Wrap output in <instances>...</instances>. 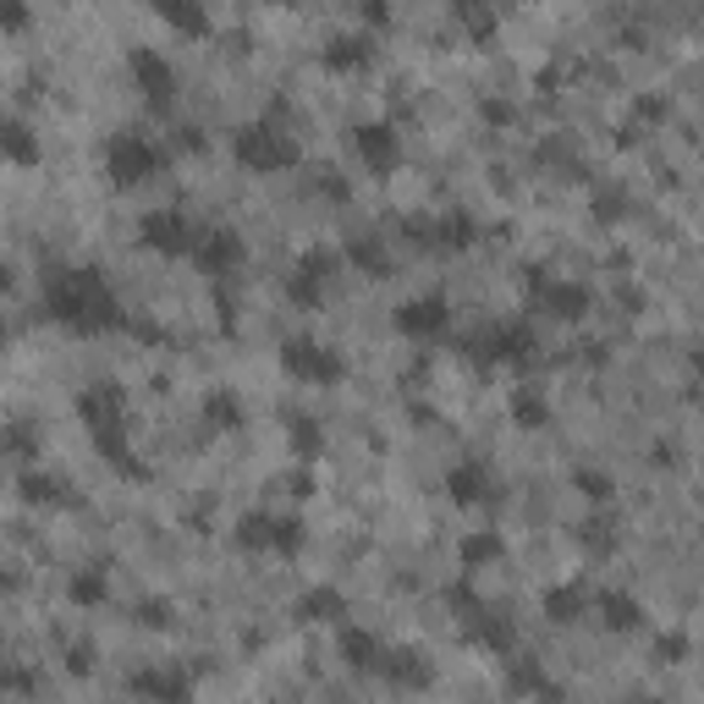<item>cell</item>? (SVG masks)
<instances>
[{
  "label": "cell",
  "instance_id": "cell-46",
  "mask_svg": "<svg viewBox=\"0 0 704 704\" xmlns=\"http://www.w3.org/2000/svg\"><path fill=\"white\" fill-rule=\"evenodd\" d=\"M171 138L183 143V149H204L210 138H204V127H193V122H183V127H171Z\"/></svg>",
  "mask_w": 704,
  "mask_h": 704
},
{
  "label": "cell",
  "instance_id": "cell-38",
  "mask_svg": "<svg viewBox=\"0 0 704 704\" xmlns=\"http://www.w3.org/2000/svg\"><path fill=\"white\" fill-rule=\"evenodd\" d=\"M336 264H341V253H336V248H303L292 271H303V276H319V281H330V276H336Z\"/></svg>",
  "mask_w": 704,
  "mask_h": 704
},
{
  "label": "cell",
  "instance_id": "cell-9",
  "mask_svg": "<svg viewBox=\"0 0 704 704\" xmlns=\"http://www.w3.org/2000/svg\"><path fill=\"white\" fill-rule=\"evenodd\" d=\"M138 242H143L149 253H160V259H183V253L199 248V237H193V226H188L183 210H149V215L138 221Z\"/></svg>",
  "mask_w": 704,
  "mask_h": 704
},
{
  "label": "cell",
  "instance_id": "cell-31",
  "mask_svg": "<svg viewBox=\"0 0 704 704\" xmlns=\"http://www.w3.org/2000/svg\"><path fill=\"white\" fill-rule=\"evenodd\" d=\"M287 447L292 457H319L325 452V424L309 413H287Z\"/></svg>",
  "mask_w": 704,
  "mask_h": 704
},
{
  "label": "cell",
  "instance_id": "cell-16",
  "mask_svg": "<svg viewBox=\"0 0 704 704\" xmlns=\"http://www.w3.org/2000/svg\"><path fill=\"white\" fill-rule=\"evenodd\" d=\"M440 490H447V501H452V506H463V512H474V506L495 501V479H490V468H485L479 457L452 463V468H447V479H440Z\"/></svg>",
  "mask_w": 704,
  "mask_h": 704
},
{
  "label": "cell",
  "instance_id": "cell-37",
  "mask_svg": "<svg viewBox=\"0 0 704 704\" xmlns=\"http://www.w3.org/2000/svg\"><path fill=\"white\" fill-rule=\"evenodd\" d=\"M23 501H72L61 474H23Z\"/></svg>",
  "mask_w": 704,
  "mask_h": 704
},
{
  "label": "cell",
  "instance_id": "cell-49",
  "mask_svg": "<svg viewBox=\"0 0 704 704\" xmlns=\"http://www.w3.org/2000/svg\"><path fill=\"white\" fill-rule=\"evenodd\" d=\"M639 704H661V699H639Z\"/></svg>",
  "mask_w": 704,
  "mask_h": 704
},
{
  "label": "cell",
  "instance_id": "cell-34",
  "mask_svg": "<svg viewBox=\"0 0 704 704\" xmlns=\"http://www.w3.org/2000/svg\"><path fill=\"white\" fill-rule=\"evenodd\" d=\"M578 545H583L589 556H611V551H616V528H611L605 517H583V523H578Z\"/></svg>",
  "mask_w": 704,
  "mask_h": 704
},
{
  "label": "cell",
  "instance_id": "cell-12",
  "mask_svg": "<svg viewBox=\"0 0 704 704\" xmlns=\"http://www.w3.org/2000/svg\"><path fill=\"white\" fill-rule=\"evenodd\" d=\"M352 154L364 160L369 176H391L397 160H402V138H397L391 122H359L352 127Z\"/></svg>",
  "mask_w": 704,
  "mask_h": 704
},
{
  "label": "cell",
  "instance_id": "cell-48",
  "mask_svg": "<svg viewBox=\"0 0 704 704\" xmlns=\"http://www.w3.org/2000/svg\"><path fill=\"white\" fill-rule=\"evenodd\" d=\"M0 23H7V28H23V23H28V7H17V0H12V7L0 12Z\"/></svg>",
  "mask_w": 704,
  "mask_h": 704
},
{
  "label": "cell",
  "instance_id": "cell-35",
  "mask_svg": "<svg viewBox=\"0 0 704 704\" xmlns=\"http://www.w3.org/2000/svg\"><path fill=\"white\" fill-rule=\"evenodd\" d=\"M287 303H292V309H303V314H309V309H319V303H325V281H319V276L292 271V276H287Z\"/></svg>",
  "mask_w": 704,
  "mask_h": 704
},
{
  "label": "cell",
  "instance_id": "cell-40",
  "mask_svg": "<svg viewBox=\"0 0 704 704\" xmlns=\"http://www.w3.org/2000/svg\"><path fill=\"white\" fill-rule=\"evenodd\" d=\"M133 616H138V628H149V633H165V628H171V616H176V605H171V600H143Z\"/></svg>",
  "mask_w": 704,
  "mask_h": 704
},
{
  "label": "cell",
  "instance_id": "cell-23",
  "mask_svg": "<svg viewBox=\"0 0 704 704\" xmlns=\"http://www.w3.org/2000/svg\"><path fill=\"white\" fill-rule=\"evenodd\" d=\"M154 17L165 28H176L183 39H210L215 34V17L199 7V0H154Z\"/></svg>",
  "mask_w": 704,
  "mask_h": 704
},
{
  "label": "cell",
  "instance_id": "cell-2",
  "mask_svg": "<svg viewBox=\"0 0 704 704\" xmlns=\"http://www.w3.org/2000/svg\"><path fill=\"white\" fill-rule=\"evenodd\" d=\"M231 154H237V165H242V171H253V176H281V171L303 165L298 138H292L287 127H276V122H264V116H259V122H248V127H237Z\"/></svg>",
  "mask_w": 704,
  "mask_h": 704
},
{
  "label": "cell",
  "instance_id": "cell-26",
  "mask_svg": "<svg viewBox=\"0 0 704 704\" xmlns=\"http://www.w3.org/2000/svg\"><path fill=\"white\" fill-rule=\"evenodd\" d=\"M501 556H506V535H501V528H468V535L457 540V562H463V573L495 567Z\"/></svg>",
  "mask_w": 704,
  "mask_h": 704
},
{
  "label": "cell",
  "instance_id": "cell-44",
  "mask_svg": "<svg viewBox=\"0 0 704 704\" xmlns=\"http://www.w3.org/2000/svg\"><path fill=\"white\" fill-rule=\"evenodd\" d=\"M633 116H639V122H666V116H671V100H666V95H639V100H633Z\"/></svg>",
  "mask_w": 704,
  "mask_h": 704
},
{
  "label": "cell",
  "instance_id": "cell-14",
  "mask_svg": "<svg viewBox=\"0 0 704 704\" xmlns=\"http://www.w3.org/2000/svg\"><path fill=\"white\" fill-rule=\"evenodd\" d=\"M77 418L95 429V435H105V429H122L127 424V397H122V386L116 380H95V386H83L77 391Z\"/></svg>",
  "mask_w": 704,
  "mask_h": 704
},
{
  "label": "cell",
  "instance_id": "cell-10",
  "mask_svg": "<svg viewBox=\"0 0 704 704\" xmlns=\"http://www.w3.org/2000/svg\"><path fill=\"white\" fill-rule=\"evenodd\" d=\"M375 55H380V39H375L369 28H347V34H330V39L319 45V61H325V72H336V77L369 72Z\"/></svg>",
  "mask_w": 704,
  "mask_h": 704
},
{
  "label": "cell",
  "instance_id": "cell-25",
  "mask_svg": "<svg viewBox=\"0 0 704 704\" xmlns=\"http://www.w3.org/2000/svg\"><path fill=\"white\" fill-rule=\"evenodd\" d=\"M594 605H600V623H605L611 633H639V628H644V605H639L628 589H600Z\"/></svg>",
  "mask_w": 704,
  "mask_h": 704
},
{
  "label": "cell",
  "instance_id": "cell-43",
  "mask_svg": "<svg viewBox=\"0 0 704 704\" xmlns=\"http://www.w3.org/2000/svg\"><path fill=\"white\" fill-rule=\"evenodd\" d=\"M95 666H100V650H95V644H72V650H66V671H72V677H88Z\"/></svg>",
  "mask_w": 704,
  "mask_h": 704
},
{
  "label": "cell",
  "instance_id": "cell-29",
  "mask_svg": "<svg viewBox=\"0 0 704 704\" xmlns=\"http://www.w3.org/2000/svg\"><path fill=\"white\" fill-rule=\"evenodd\" d=\"M341 259L352 264V271H364V276H391V253H386V242L380 237H347V248H341Z\"/></svg>",
  "mask_w": 704,
  "mask_h": 704
},
{
  "label": "cell",
  "instance_id": "cell-18",
  "mask_svg": "<svg viewBox=\"0 0 704 704\" xmlns=\"http://www.w3.org/2000/svg\"><path fill=\"white\" fill-rule=\"evenodd\" d=\"M407 237H418V242H429V248H474V242H479V221H474L468 210H452V215H435L429 226L407 221Z\"/></svg>",
  "mask_w": 704,
  "mask_h": 704
},
{
  "label": "cell",
  "instance_id": "cell-28",
  "mask_svg": "<svg viewBox=\"0 0 704 704\" xmlns=\"http://www.w3.org/2000/svg\"><path fill=\"white\" fill-rule=\"evenodd\" d=\"M506 418H512L517 429H545V424H551V397H545L540 386H517V391L506 397Z\"/></svg>",
  "mask_w": 704,
  "mask_h": 704
},
{
  "label": "cell",
  "instance_id": "cell-1",
  "mask_svg": "<svg viewBox=\"0 0 704 704\" xmlns=\"http://www.w3.org/2000/svg\"><path fill=\"white\" fill-rule=\"evenodd\" d=\"M45 319L72 330V336H111V330H127V309L111 287V276L100 271V264H72V271H61L50 287H45Z\"/></svg>",
  "mask_w": 704,
  "mask_h": 704
},
{
  "label": "cell",
  "instance_id": "cell-11",
  "mask_svg": "<svg viewBox=\"0 0 704 704\" xmlns=\"http://www.w3.org/2000/svg\"><path fill=\"white\" fill-rule=\"evenodd\" d=\"M127 693L143 704H193V677L183 666H143L127 677Z\"/></svg>",
  "mask_w": 704,
  "mask_h": 704
},
{
  "label": "cell",
  "instance_id": "cell-17",
  "mask_svg": "<svg viewBox=\"0 0 704 704\" xmlns=\"http://www.w3.org/2000/svg\"><path fill=\"white\" fill-rule=\"evenodd\" d=\"M506 693H512V699H528V704H562V699H567V688L551 682V677H545V661H535V655H512V666H506Z\"/></svg>",
  "mask_w": 704,
  "mask_h": 704
},
{
  "label": "cell",
  "instance_id": "cell-3",
  "mask_svg": "<svg viewBox=\"0 0 704 704\" xmlns=\"http://www.w3.org/2000/svg\"><path fill=\"white\" fill-rule=\"evenodd\" d=\"M165 165V149L143 133V127H116L105 138V176H111V188H143L149 176Z\"/></svg>",
  "mask_w": 704,
  "mask_h": 704
},
{
  "label": "cell",
  "instance_id": "cell-19",
  "mask_svg": "<svg viewBox=\"0 0 704 704\" xmlns=\"http://www.w3.org/2000/svg\"><path fill=\"white\" fill-rule=\"evenodd\" d=\"M535 309H545V314H556V319H583V314L594 309V292H589L583 281H562V276H551V281L535 292Z\"/></svg>",
  "mask_w": 704,
  "mask_h": 704
},
{
  "label": "cell",
  "instance_id": "cell-39",
  "mask_svg": "<svg viewBox=\"0 0 704 704\" xmlns=\"http://www.w3.org/2000/svg\"><path fill=\"white\" fill-rule=\"evenodd\" d=\"M688 655H693V639H688L682 628H666V633L655 639V661H661V666H682Z\"/></svg>",
  "mask_w": 704,
  "mask_h": 704
},
{
  "label": "cell",
  "instance_id": "cell-42",
  "mask_svg": "<svg viewBox=\"0 0 704 704\" xmlns=\"http://www.w3.org/2000/svg\"><path fill=\"white\" fill-rule=\"evenodd\" d=\"M314 188H319L325 199H336V204H347V199H352V183H341V171H330V165H319V171H314Z\"/></svg>",
  "mask_w": 704,
  "mask_h": 704
},
{
  "label": "cell",
  "instance_id": "cell-7",
  "mask_svg": "<svg viewBox=\"0 0 704 704\" xmlns=\"http://www.w3.org/2000/svg\"><path fill=\"white\" fill-rule=\"evenodd\" d=\"M127 72H133V88H143V100L154 111L171 105V95H176V61L160 45H133L127 50Z\"/></svg>",
  "mask_w": 704,
  "mask_h": 704
},
{
  "label": "cell",
  "instance_id": "cell-8",
  "mask_svg": "<svg viewBox=\"0 0 704 704\" xmlns=\"http://www.w3.org/2000/svg\"><path fill=\"white\" fill-rule=\"evenodd\" d=\"M447 325H452V298L447 292H418V298H407L402 309H397V336H407V341H440L447 336Z\"/></svg>",
  "mask_w": 704,
  "mask_h": 704
},
{
  "label": "cell",
  "instance_id": "cell-4",
  "mask_svg": "<svg viewBox=\"0 0 704 704\" xmlns=\"http://www.w3.org/2000/svg\"><path fill=\"white\" fill-rule=\"evenodd\" d=\"M535 352H540V341H535V330H528V319H495V325H485L468 341V359L485 364V369H495V364L528 369V364H535Z\"/></svg>",
  "mask_w": 704,
  "mask_h": 704
},
{
  "label": "cell",
  "instance_id": "cell-27",
  "mask_svg": "<svg viewBox=\"0 0 704 704\" xmlns=\"http://www.w3.org/2000/svg\"><path fill=\"white\" fill-rule=\"evenodd\" d=\"M0 154H7V165H39L45 143H39V133L23 116H7V122H0Z\"/></svg>",
  "mask_w": 704,
  "mask_h": 704
},
{
  "label": "cell",
  "instance_id": "cell-6",
  "mask_svg": "<svg viewBox=\"0 0 704 704\" xmlns=\"http://www.w3.org/2000/svg\"><path fill=\"white\" fill-rule=\"evenodd\" d=\"M309 540V528L298 512H242L237 517V545L242 551H271V556H298Z\"/></svg>",
  "mask_w": 704,
  "mask_h": 704
},
{
  "label": "cell",
  "instance_id": "cell-22",
  "mask_svg": "<svg viewBox=\"0 0 704 704\" xmlns=\"http://www.w3.org/2000/svg\"><path fill=\"white\" fill-rule=\"evenodd\" d=\"M540 611L551 616L556 628H573L578 616L589 611V583H583V578H562V583H551V589L540 594Z\"/></svg>",
  "mask_w": 704,
  "mask_h": 704
},
{
  "label": "cell",
  "instance_id": "cell-50",
  "mask_svg": "<svg viewBox=\"0 0 704 704\" xmlns=\"http://www.w3.org/2000/svg\"><path fill=\"white\" fill-rule=\"evenodd\" d=\"M699 545H704V528H699Z\"/></svg>",
  "mask_w": 704,
  "mask_h": 704
},
{
  "label": "cell",
  "instance_id": "cell-21",
  "mask_svg": "<svg viewBox=\"0 0 704 704\" xmlns=\"http://www.w3.org/2000/svg\"><path fill=\"white\" fill-rule=\"evenodd\" d=\"M292 616H298V623H347L352 605H347V594H341L336 583H309V589L292 600Z\"/></svg>",
  "mask_w": 704,
  "mask_h": 704
},
{
  "label": "cell",
  "instance_id": "cell-20",
  "mask_svg": "<svg viewBox=\"0 0 704 704\" xmlns=\"http://www.w3.org/2000/svg\"><path fill=\"white\" fill-rule=\"evenodd\" d=\"M380 671H386V682H397L402 693H424V688L435 682V666H429V661H424V650H413V644L386 650Z\"/></svg>",
  "mask_w": 704,
  "mask_h": 704
},
{
  "label": "cell",
  "instance_id": "cell-36",
  "mask_svg": "<svg viewBox=\"0 0 704 704\" xmlns=\"http://www.w3.org/2000/svg\"><path fill=\"white\" fill-rule=\"evenodd\" d=\"M573 490H578L583 501H594V506H605V501L616 495L611 474H600V468H573Z\"/></svg>",
  "mask_w": 704,
  "mask_h": 704
},
{
  "label": "cell",
  "instance_id": "cell-24",
  "mask_svg": "<svg viewBox=\"0 0 704 704\" xmlns=\"http://www.w3.org/2000/svg\"><path fill=\"white\" fill-rule=\"evenodd\" d=\"M336 650H341V661H347L352 671H380V661H386V644H380L369 628H352V623H341Z\"/></svg>",
  "mask_w": 704,
  "mask_h": 704
},
{
  "label": "cell",
  "instance_id": "cell-5",
  "mask_svg": "<svg viewBox=\"0 0 704 704\" xmlns=\"http://www.w3.org/2000/svg\"><path fill=\"white\" fill-rule=\"evenodd\" d=\"M281 369L298 386H341L347 380V359L336 347H325L319 336H287L281 341Z\"/></svg>",
  "mask_w": 704,
  "mask_h": 704
},
{
  "label": "cell",
  "instance_id": "cell-45",
  "mask_svg": "<svg viewBox=\"0 0 704 704\" xmlns=\"http://www.w3.org/2000/svg\"><path fill=\"white\" fill-rule=\"evenodd\" d=\"M479 116H485L490 127H512V116H517V111H512L506 100H479Z\"/></svg>",
  "mask_w": 704,
  "mask_h": 704
},
{
  "label": "cell",
  "instance_id": "cell-32",
  "mask_svg": "<svg viewBox=\"0 0 704 704\" xmlns=\"http://www.w3.org/2000/svg\"><path fill=\"white\" fill-rule=\"evenodd\" d=\"M452 12H457V23H463L479 45H485V39L495 34V23H501V17H495V7H485V0H457Z\"/></svg>",
  "mask_w": 704,
  "mask_h": 704
},
{
  "label": "cell",
  "instance_id": "cell-47",
  "mask_svg": "<svg viewBox=\"0 0 704 704\" xmlns=\"http://www.w3.org/2000/svg\"><path fill=\"white\" fill-rule=\"evenodd\" d=\"M364 23H369V28H386V23H391V7H386V0H369V7H364Z\"/></svg>",
  "mask_w": 704,
  "mask_h": 704
},
{
  "label": "cell",
  "instance_id": "cell-33",
  "mask_svg": "<svg viewBox=\"0 0 704 704\" xmlns=\"http://www.w3.org/2000/svg\"><path fill=\"white\" fill-rule=\"evenodd\" d=\"M204 424H215V429H242V402H237V391H210V397H204Z\"/></svg>",
  "mask_w": 704,
  "mask_h": 704
},
{
  "label": "cell",
  "instance_id": "cell-15",
  "mask_svg": "<svg viewBox=\"0 0 704 704\" xmlns=\"http://www.w3.org/2000/svg\"><path fill=\"white\" fill-rule=\"evenodd\" d=\"M463 639L474 650H485V655H517V623H512V616H501V611H490V605H479V611L463 616Z\"/></svg>",
  "mask_w": 704,
  "mask_h": 704
},
{
  "label": "cell",
  "instance_id": "cell-13",
  "mask_svg": "<svg viewBox=\"0 0 704 704\" xmlns=\"http://www.w3.org/2000/svg\"><path fill=\"white\" fill-rule=\"evenodd\" d=\"M242 259H248V242H242V231H237L231 221L210 226V231L199 237V248H193V264H199L204 276H231Z\"/></svg>",
  "mask_w": 704,
  "mask_h": 704
},
{
  "label": "cell",
  "instance_id": "cell-41",
  "mask_svg": "<svg viewBox=\"0 0 704 704\" xmlns=\"http://www.w3.org/2000/svg\"><path fill=\"white\" fill-rule=\"evenodd\" d=\"M623 215H628V193L623 188H600L594 193V221L611 226V221H623Z\"/></svg>",
  "mask_w": 704,
  "mask_h": 704
},
{
  "label": "cell",
  "instance_id": "cell-30",
  "mask_svg": "<svg viewBox=\"0 0 704 704\" xmlns=\"http://www.w3.org/2000/svg\"><path fill=\"white\" fill-rule=\"evenodd\" d=\"M66 600H72L77 611H95V605H105V600H111V573H105V567H83V573H72Z\"/></svg>",
  "mask_w": 704,
  "mask_h": 704
}]
</instances>
